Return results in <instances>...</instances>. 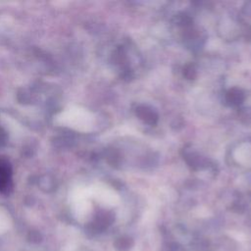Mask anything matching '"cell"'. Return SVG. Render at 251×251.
<instances>
[{"label":"cell","instance_id":"cell-1","mask_svg":"<svg viewBox=\"0 0 251 251\" xmlns=\"http://www.w3.org/2000/svg\"><path fill=\"white\" fill-rule=\"evenodd\" d=\"M11 170L5 163L0 162V191L7 190L11 185Z\"/></svg>","mask_w":251,"mask_h":251},{"label":"cell","instance_id":"cell-2","mask_svg":"<svg viewBox=\"0 0 251 251\" xmlns=\"http://www.w3.org/2000/svg\"><path fill=\"white\" fill-rule=\"evenodd\" d=\"M133 245V239L126 235L118 237L114 242V246L118 251H129Z\"/></svg>","mask_w":251,"mask_h":251},{"label":"cell","instance_id":"cell-3","mask_svg":"<svg viewBox=\"0 0 251 251\" xmlns=\"http://www.w3.org/2000/svg\"><path fill=\"white\" fill-rule=\"evenodd\" d=\"M161 251H187L181 244L177 242H167L163 245Z\"/></svg>","mask_w":251,"mask_h":251}]
</instances>
